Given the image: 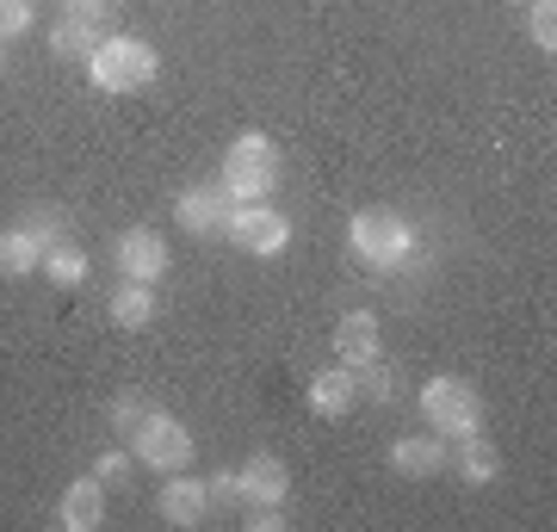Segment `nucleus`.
<instances>
[{"mask_svg": "<svg viewBox=\"0 0 557 532\" xmlns=\"http://www.w3.org/2000/svg\"><path fill=\"white\" fill-rule=\"evenodd\" d=\"M236 483H242V508H285V495H292V465L278 453H255L236 471Z\"/></svg>", "mask_w": 557, "mask_h": 532, "instance_id": "6e6552de", "label": "nucleus"}, {"mask_svg": "<svg viewBox=\"0 0 557 532\" xmlns=\"http://www.w3.org/2000/svg\"><path fill=\"white\" fill-rule=\"evenodd\" d=\"M446 458H453V440H440L434 428H428V434H409V440H397V446H391V471L428 483V477L446 471Z\"/></svg>", "mask_w": 557, "mask_h": 532, "instance_id": "9b49d317", "label": "nucleus"}, {"mask_svg": "<svg viewBox=\"0 0 557 532\" xmlns=\"http://www.w3.org/2000/svg\"><path fill=\"white\" fill-rule=\"evenodd\" d=\"M285 161H278V143L267 131H242L230 149H223V168H218V186L230 193V205H260L273 198Z\"/></svg>", "mask_w": 557, "mask_h": 532, "instance_id": "f257e3e1", "label": "nucleus"}, {"mask_svg": "<svg viewBox=\"0 0 557 532\" xmlns=\"http://www.w3.org/2000/svg\"><path fill=\"white\" fill-rule=\"evenodd\" d=\"M100 50V20H81V13H62L57 25H50V57L62 62H81L87 69V57Z\"/></svg>", "mask_w": 557, "mask_h": 532, "instance_id": "f3484780", "label": "nucleus"}, {"mask_svg": "<svg viewBox=\"0 0 557 532\" xmlns=\"http://www.w3.org/2000/svg\"><path fill=\"white\" fill-rule=\"evenodd\" d=\"M112 267H119V279H137V285H161V279H168V267H174V255H168L161 230L137 223V230H124V236L112 242Z\"/></svg>", "mask_w": 557, "mask_h": 532, "instance_id": "0eeeda50", "label": "nucleus"}, {"mask_svg": "<svg viewBox=\"0 0 557 532\" xmlns=\"http://www.w3.org/2000/svg\"><path fill=\"white\" fill-rule=\"evenodd\" d=\"M515 7H527V0H515Z\"/></svg>", "mask_w": 557, "mask_h": 532, "instance_id": "c85d7f7f", "label": "nucleus"}, {"mask_svg": "<svg viewBox=\"0 0 557 532\" xmlns=\"http://www.w3.org/2000/svg\"><path fill=\"white\" fill-rule=\"evenodd\" d=\"M0 69H7V50H0Z\"/></svg>", "mask_w": 557, "mask_h": 532, "instance_id": "cd10ccee", "label": "nucleus"}, {"mask_svg": "<svg viewBox=\"0 0 557 532\" xmlns=\"http://www.w3.org/2000/svg\"><path fill=\"white\" fill-rule=\"evenodd\" d=\"M347 248H354L359 267H372V273H397L416 260V230L409 218H397L391 205H372V211H354L347 223Z\"/></svg>", "mask_w": 557, "mask_h": 532, "instance_id": "f03ea898", "label": "nucleus"}, {"mask_svg": "<svg viewBox=\"0 0 557 532\" xmlns=\"http://www.w3.org/2000/svg\"><path fill=\"white\" fill-rule=\"evenodd\" d=\"M38 273L50 279L57 292H81V285H87V273H94V260H87V248H75V242L62 236V242H50V248H44Z\"/></svg>", "mask_w": 557, "mask_h": 532, "instance_id": "a211bd4d", "label": "nucleus"}, {"mask_svg": "<svg viewBox=\"0 0 557 532\" xmlns=\"http://www.w3.org/2000/svg\"><path fill=\"white\" fill-rule=\"evenodd\" d=\"M379 335H384V329H379V316H372V310H347L335 322L341 366H354V372H359V366H372V359H379Z\"/></svg>", "mask_w": 557, "mask_h": 532, "instance_id": "4468645a", "label": "nucleus"}, {"mask_svg": "<svg viewBox=\"0 0 557 532\" xmlns=\"http://www.w3.org/2000/svg\"><path fill=\"white\" fill-rule=\"evenodd\" d=\"M131 465H137V453H100L94 458V477H100V483H124Z\"/></svg>", "mask_w": 557, "mask_h": 532, "instance_id": "393cba45", "label": "nucleus"}, {"mask_svg": "<svg viewBox=\"0 0 557 532\" xmlns=\"http://www.w3.org/2000/svg\"><path fill=\"white\" fill-rule=\"evenodd\" d=\"M32 0H0V44H13V38H25L32 32Z\"/></svg>", "mask_w": 557, "mask_h": 532, "instance_id": "5701e85b", "label": "nucleus"}, {"mask_svg": "<svg viewBox=\"0 0 557 532\" xmlns=\"http://www.w3.org/2000/svg\"><path fill=\"white\" fill-rule=\"evenodd\" d=\"M161 310L156 285H137V279H124L119 292L106 297V316H112V329H124V335H137V329H149Z\"/></svg>", "mask_w": 557, "mask_h": 532, "instance_id": "2eb2a0df", "label": "nucleus"}, {"mask_svg": "<svg viewBox=\"0 0 557 532\" xmlns=\"http://www.w3.org/2000/svg\"><path fill=\"white\" fill-rule=\"evenodd\" d=\"M156 75H161V57L143 38H100V50L87 57V81H94L106 99L143 94Z\"/></svg>", "mask_w": 557, "mask_h": 532, "instance_id": "7ed1b4c3", "label": "nucleus"}, {"mask_svg": "<svg viewBox=\"0 0 557 532\" xmlns=\"http://www.w3.org/2000/svg\"><path fill=\"white\" fill-rule=\"evenodd\" d=\"M304 403H310V415H322V421H341V415L359 403L354 366H329V372H317L310 378V391H304Z\"/></svg>", "mask_w": 557, "mask_h": 532, "instance_id": "ddd939ff", "label": "nucleus"}, {"mask_svg": "<svg viewBox=\"0 0 557 532\" xmlns=\"http://www.w3.org/2000/svg\"><path fill=\"white\" fill-rule=\"evenodd\" d=\"M421 415L440 440H465V434H483V396L478 384L465 378H428L421 384Z\"/></svg>", "mask_w": 557, "mask_h": 532, "instance_id": "20e7f679", "label": "nucleus"}, {"mask_svg": "<svg viewBox=\"0 0 557 532\" xmlns=\"http://www.w3.org/2000/svg\"><path fill=\"white\" fill-rule=\"evenodd\" d=\"M44 248H50V242H44L32 223H7V230H0V273L7 279H32L44 267Z\"/></svg>", "mask_w": 557, "mask_h": 532, "instance_id": "dca6fc26", "label": "nucleus"}, {"mask_svg": "<svg viewBox=\"0 0 557 532\" xmlns=\"http://www.w3.org/2000/svg\"><path fill=\"white\" fill-rule=\"evenodd\" d=\"M230 248H242V255H255V260H278L285 248H292V218L278 211V205H230V218H223L218 230Z\"/></svg>", "mask_w": 557, "mask_h": 532, "instance_id": "39448f33", "label": "nucleus"}, {"mask_svg": "<svg viewBox=\"0 0 557 532\" xmlns=\"http://www.w3.org/2000/svg\"><path fill=\"white\" fill-rule=\"evenodd\" d=\"M57 520L69 532H100L106 527V483L94 471L87 477H75L69 490H62V502H57Z\"/></svg>", "mask_w": 557, "mask_h": 532, "instance_id": "f8f14e48", "label": "nucleus"}, {"mask_svg": "<svg viewBox=\"0 0 557 532\" xmlns=\"http://www.w3.org/2000/svg\"><path fill=\"white\" fill-rule=\"evenodd\" d=\"M156 508H161L168 527H199V520H211V490H205V477H193V471H168Z\"/></svg>", "mask_w": 557, "mask_h": 532, "instance_id": "1a4fd4ad", "label": "nucleus"}, {"mask_svg": "<svg viewBox=\"0 0 557 532\" xmlns=\"http://www.w3.org/2000/svg\"><path fill=\"white\" fill-rule=\"evenodd\" d=\"M131 453H137V465H149V471H193V434H186V421H174V415H161V409H149L137 421V434L124 440Z\"/></svg>", "mask_w": 557, "mask_h": 532, "instance_id": "423d86ee", "label": "nucleus"}, {"mask_svg": "<svg viewBox=\"0 0 557 532\" xmlns=\"http://www.w3.org/2000/svg\"><path fill=\"white\" fill-rule=\"evenodd\" d=\"M248 527H255V532H278V527H285V514H278V508H248Z\"/></svg>", "mask_w": 557, "mask_h": 532, "instance_id": "a878e982", "label": "nucleus"}, {"mask_svg": "<svg viewBox=\"0 0 557 532\" xmlns=\"http://www.w3.org/2000/svg\"><path fill=\"white\" fill-rule=\"evenodd\" d=\"M465 483H496L502 477V453L490 446L483 434H465V440H453V458H446Z\"/></svg>", "mask_w": 557, "mask_h": 532, "instance_id": "6ab92c4d", "label": "nucleus"}, {"mask_svg": "<svg viewBox=\"0 0 557 532\" xmlns=\"http://www.w3.org/2000/svg\"><path fill=\"white\" fill-rule=\"evenodd\" d=\"M359 396H366V403H391V396H397V378H391V366H379V359H372V366H359Z\"/></svg>", "mask_w": 557, "mask_h": 532, "instance_id": "4be33fe9", "label": "nucleus"}, {"mask_svg": "<svg viewBox=\"0 0 557 532\" xmlns=\"http://www.w3.org/2000/svg\"><path fill=\"white\" fill-rule=\"evenodd\" d=\"M223 218H230V193H223L218 180H211V186H186V193L174 198V223L186 236H218Z\"/></svg>", "mask_w": 557, "mask_h": 532, "instance_id": "9d476101", "label": "nucleus"}, {"mask_svg": "<svg viewBox=\"0 0 557 532\" xmlns=\"http://www.w3.org/2000/svg\"><path fill=\"white\" fill-rule=\"evenodd\" d=\"M62 7H69V13H81V20H100L112 0H62Z\"/></svg>", "mask_w": 557, "mask_h": 532, "instance_id": "bb28decb", "label": "nucleus"}, {"mask_svg": "<svg viewBox=\"0 0 557 532\" xmlns=\"http://www.w3.org/2000/svg\"><path fill=\"white\" fill-rule=\"evenodd\" d=\"M527 38L533 50L557 57V0H527Z\"/></svg>", "mask_w": 557, "mask_h": 532, "instance_id": "aec40b11", "label": "nucleus"}, {"mask_svg": "<svg viewBox=\"0 0 557 532\" xmlns=\"http://www.w3.org/2000/svg\"><path fill=\"white\" fill-rule=\"evenodd\" d=\"M205 490H211V508H242L236 471H211V477H205Z\"/></svg>", "mask_w": 557, "mask_h": 532, "instance_id": "b1692460", "label": "nucleus"}, {"mask_svg": "<svg viewBox=\"0 0 557 532\" xmlns=\"http://www.w3.org/2000/svg\"><path fill=\"white\" fill-rule=\"evenodd\" d=\"M143 415H149V403H143L137 391H119V396H112V434L131 440V434H137V421H143Z\"/></svg>", "mask_w": 557, "mask_h": 532, "instance_id": "412c9836", "label": "nucleus"}]
</instances>
